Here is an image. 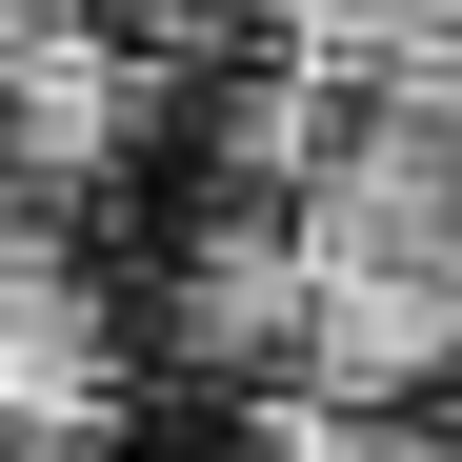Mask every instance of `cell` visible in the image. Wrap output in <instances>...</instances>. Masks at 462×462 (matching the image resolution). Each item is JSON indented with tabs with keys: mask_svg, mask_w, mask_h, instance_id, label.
I'll use <instances>...</instances> for the list:
<instances>
[{
	"mask_svg": "<svg viewBox=\"0 0 462 462\" xmlns=\"http://www.w3.org/2000/svg\"><path fill=\"white\" fill-rule=\"evenodd\" d=\"M141 121V60L81 21V0H41V21H0V162L21 181H101Z\"/></svg>",
	"mask_w": 462,
	"mask_h": 462,
	"instance_id": "6da1fadb",
	"label": "cell"
},
{
	"mask_svg": "<svg viewBox=\"0 0 462 462\" xmlns=\"http://www.w3.org/2000/svg\"><path fill=\"white\" fill-rule=\"evenodd\" d=\"M101 402V301L41 242H0V422H81Z\"/></svg>",
	"mask_w": 462,
	"mask_h": 462,
	"instance_id": "7a4b0ae2",
	"label": "cell"
}]
</instances>
